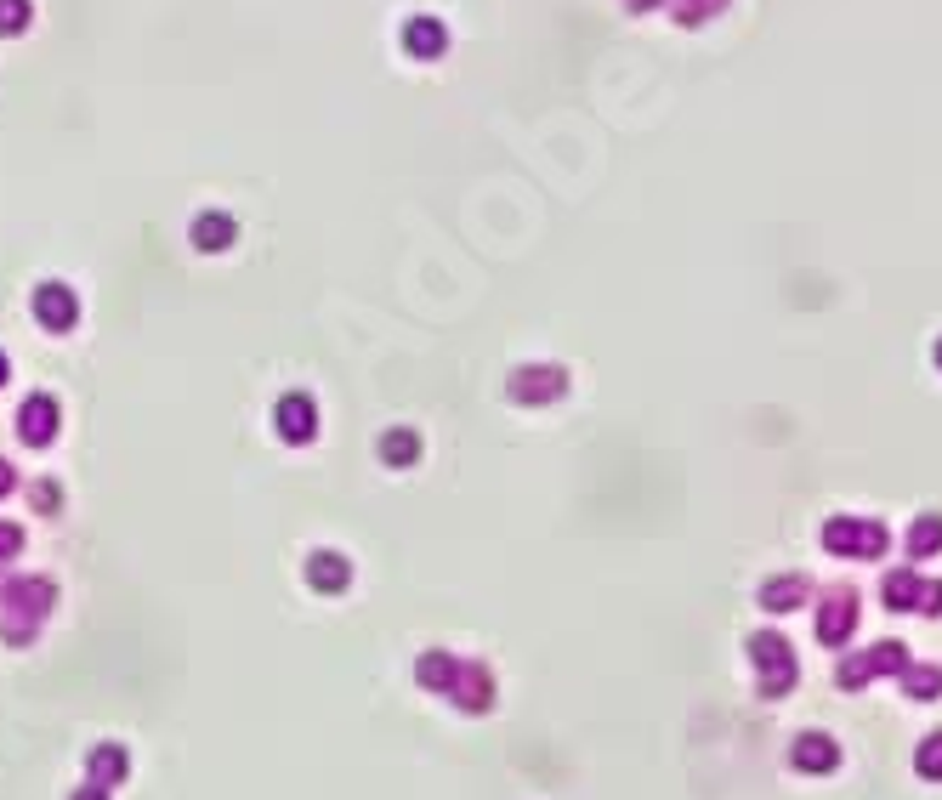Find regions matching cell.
I'll return each mask as SVG.
<instances>
[{
  "label": "cell",
  "mask_w": 942,
  "mask_h": 800,
  "mask_svg": "<svg viewBox=\"0 0 942 800\" xmlns=\"http://www.w3.org/2000/svg\"><path fill=\"white\" fill-rule=\"evenodd\" d=\"M29 18V0H0V29H18Z\"/></svg>",
  "instance_id": "8fae6325"
},
{
  "label": "cell",
  "mask_w": 942,
  "mask_h": 800,
  "mask_svg": "<svg viewBox=\"0 0 942 800\" xmlns=\"http://www.w3.org/2000/svg\"><path fill=\"white\" fill-rule=\"evenodd\" d=\"M35 505L40 511H57V483H35Z\"/></svg>",
  "instance_id": "7c38bea8"
},
{
  "label": "cell",
  "mask_w": 942,
  "mask_h": 800,
  "mask_svg": "<svg viewBox=\"0 0 942 800\" xmlns=\"http://www.w3.org/2000/svg\"><path fill=\"white\" fill-rule=\"evenodd\" d=\"M0 608L46 613L52 608V579H6V585H0Z\"/></svg>",
  "instance_id": "3957f363"
},
{
  "label": "cell",
  "mask_w": 942,
  "mask_h": 800,
  "mask_svg": "<svg viewBox=\"0 0 942 800\" xmlns=\"http://www.w3.org/2000/svg\"><path fill=\"white\" fill-rule=\"evenodd\" d=\"M12 483H18V471H12V466H6V460H0V500L12 494Z\"/></svg>",
  "instance_id": "5bb4252c"
},
{
  "label": "cell",
  "mask_w": 942,
  "mask_h": 800,
  "mask_svg": "<svg viewBox=\"0 0 942 800\" xmlns=\"http://www.w3.org/2000/svg\"><path fill=\"white\" fill-rule=\"evenodd\" d=\"M57 398L52 392H35V398H23V415H18V437L23 443H35V449H46L57 437Z\"/></svg>",
  "instance_id": "6da1fadb"
},
{
  "label": "cell",
  "mask_w": 942,
  "mask_h": 800,
  "mask_svg": "<svg viewBox=\"0 0 942 800\" xmlns=\"http://www.w3.org/2000/svg\"><path fill=\"white\" fill-rule=\"evenodd\" d=\"M193 244H199V250L233 244V222H227V216H199V222H193Z\"/></svg>",
  "instance_id": "52a82bcc"
},
{
  "label": "cell",
  "mask_w": 942,
  "mask_h": 800,
  "mask_svg": "<svg viewBox=\"0 0 942 800\" xmlns=\"http://www.w3.org/2000/svg\"><path fill=\"white\" fill-rule=\"evenodd\" d=\"M937 358H942V352H937Z\"/></svg>",
  "instance_id": "2e32d148"
},
{
  "label": "cell",
  "mask_w": 942,
  "mask_h": 800,
  "mask_svg": "<svg viewBox=\"0 0 942 800\" xmlns=\"http://www.w3.org/2000/svg\"><path fill=\"white\" fill-rule=\"evenodd\" d=\"M86 783H103V789H114V783H125V772H131V755H125L120 744H97L86 755Z\"/></svg>",
  "instance_id": "277c9868"
},
{
  "label": "cell",
  "mask_w": 942,
  "mask_h": 800,
  "mask_svg": "<svg viewBox=\"0 0 942 800\" xmlns=\"http://www.w3.org/2000/svg\"><path fill=\"white\" fill-rule=\"evenodd\" d=\"M0 386H6V352H0Z\"/></svg>",
  "instance_id": "9a60e30c"
},
{
  "label": "cell",
  "mask_w": 942,
  "mask_h": 800,
  "mask_svg": "<svg viewBox=\"0 0 942 800\" xmlns=\"http://www.w3.org/2000/svg\"><path fill=\"white\" fill-rule=\"evenodd\" d=\"M35 313H40L46 330H74L80 301H74V290H63V284H40V290H35Z\"/></svg>",
  "instance_id": "7a4b0ae2"
},
{
  "label": "cell",
  "mask_w": 942,
  "mask_h": 800,
  "mask_svg": "<svg viewBox=\"0 0 942 800\" xmlns=\"http://www.w3.org/2000/svg\"><path fill=\"white\" fill-rule=\"evenodd\" d=\"M18 545H23V528H18V522H0V562L18 557Z\"/></svg>",
  "instance_id": "30bf717a"
},
{
  "label": "cell",
  "mask_w": 942,
  "mask_h": 800,
  "mask_svg": "<svg viewBox=\"0 0 942 800\" xmlns=\"http://www.w3.org/2000/svg\"><path fill=\"white\" fill-rule=\"evenodd\" d=\"M313 579H318V591H335V585H347V568L335 557H318L313 562Z\"/></svg>",
  "instance_id": "ba28073f"
},
{
  "label": "cell",
  "mask_w": 942,
  "mask_h": 800,
  "mask_svg": "<svg viewBox=\"0 0 942 800\" xmlns=\"http://www.w3.org/2000/svg\"><path fill=\"white\" fill-rule=\"evenodd\" d=\"M403 40H409V52H415V57H443V40H449V35H443L432 18H420V23H409V35H403Z\"/></svg>",
  "instance_id": "8992f818"
},
{
  "label": "cell",
  "mask_w": 942,
  "mask_h": 800,
  "mask_svg": "<svg viewBox=\"0 0 942 800\" xmlns=\"http://www.w3.org/2000/svg\"><path fill=\"white\" fill-rule=\"evenodd\" d=\"M69 800H108V789H103V783H86V789H74Z\"/></svg>",
  "instance_id": "4fadbf2b"
},
{
  "label": "cell",
  "mask_w": 942,
  "mask_h": 800,
  "mask_svg": "<svg viewBox=\"0 0 942 800\" xmlns=\"http://www.w3.org/2000/svg\"><path fill=\"white\" fill-rule=\"evenodd\" d=\"M381 449H386V460H398V466H403V460H415V437L398 432V437H386Z\"/></svg>",
  "instance_id": "9c48e42d"
},
{
  "label": "cell",
  "mask_w": 942,
  "mask_h": 800,
  "mask_svg": "<svg viewBox=\"0 0 942 800\" xmlns=\"http://www.w3.org/2000/svg\"><path fill=\"white\" fill-rule=\"evenodd\" d=\"M313 426H318V415H313V403H307V398H284L279 403V432L290 437V443H307Z\"/></svg>",
  "instance_id": "5b68a950"
}]
</instances>
